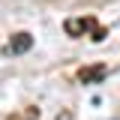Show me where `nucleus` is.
Segmentation results:
<instances>
[{
	"label": "nucleus",
	"mask_w": 120,
	"mask_h": 120,
	"mask_svg": "<svg viewBox=\"0 0 120 120\" xmlns=\"http://www.w3.org/2000/svg\"><path fill=\"white\" fill-rule=\"evenodd\" d=\"M30 45H33V36L30 33H15L12 42L6 45V54H24V51H30Z\"/></svg>",
	"instance_id": "f257e3e1"
},
{
	"label": "nucleus",
	"mask_w": 120,
	"mask_h": 120,
	"mask_svg": "<svg viewBox=\"0 0 120 120\" xmlns=\"http://www.w3.org/2000/svg\"><path fill=\"white\" fill-rule=\"evenodd\" d=\"M84 30H96V21L93 18H69L66 21V33L69 36H81Z\"/></svg>",
	"instance_id": "f03ea898"
},
{
	"label": "nucleus",
	"mask_w": 120,
	"mask_h": 120,
	"mask_svg": "<svg viewBox=\"0 0 120 120\" xmlns=\"http://www.w3.org/2000/svg\"><path fill=\"white\" fill-rule=\"evenodd\" d=\"M78 78L84 81V84H96V81H102L105 78V66L102 63H96V66H87V69H81Z\"/></svg>",
	"instance_id": "7ed1b4c3"
},
{
	"label": "nucleus",
	"mask_w": 120,
	"mask_h": 120,
	"mask_svg": "<svg viewBox=\"0 0 120 120\" xmlns=\"http://www.w3.org/2000/svg\"><path fill=\"white\" fill-rule=\"evenodd\" d=\"M57 120H72V111H60V114H57Z\"/></svg>",
	"instance_id": "20e7f679"
}]
</instances>
